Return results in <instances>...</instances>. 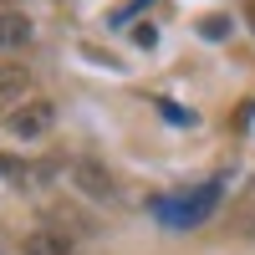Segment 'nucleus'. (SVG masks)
<instances>
[{
	"mask_svg": "<svg viewBox=\"0 0 255 255\" xmlns=\"http://www.w3.org/2000/svg\"><path fill=\"white\" fill-rule=\"evenodd\" d=\"M220 209V184H199V189H179V194L153 199V220L168 230H194Z\"/></svg>",
	"mask_w": 255,
	"mask_h": 255,
	"instance_id": "obj_1",
	"label": "nucleus"
},
{
	"mask_svg": "<svg viewBox=\"0 0 255 255\" xmlns=\"http://www.w3.org/2000/svg\"><path fill=\"white\" fill-rule=\"evenodd\" d=\"M67 184L77 189L82 199H92V204H118V199H123L118 179L108 174V163H97V158H77V163H67Z\"/></svg>",
	"mask_w": 255,
	"mask_h": 255,
	"instance_id": "obj_2",
	"label": "nucleus"
},
{
	"mask_svg": "<svg viewBox=\"0 0 255 255\" xmlns=\"http://www.w3.org/2000/svg\"><path fill=\"white\" fill-rule=\"evenodd\" d=\"M5 128H10V133L15 138H46L51 133V128H56V102H46V97H31V102H20V108L5 118Z\"/></svg>",
	"mask_w": 255,
	"mask_h": 255,
	"instance_id": "obj_3",
	"label": "nucleus"
},
{
	"mask_svg": "<svg viewBox=\"0 0 255 255\" xmlns=\"http://www.w3.org/2000/svg\"><path fill=\"white\" fill-rule=\"evenodd\" d=\"M36 97V77L31 67H20V61H0V118H10L20 102Z\"/></svg>",
	"mask_w": 255,
	"mask_h": 255,
	"instance_id": "obj_4",
	"label": "nucleus"
},
{
	"mask_svg": "<svg viewBox=\"0 0 255 255\" xmlns=\"http://www.w3.org/2000/svg\"><path fill=\"white\" fill-rule=\"evenodd\" d=\"M20 250H26V255H72L77 250V235L61 230V225H36L31 235L20 240Z\"/></svg>",
	"mask_w": 255,
	"mask_h": 255,
	"instance_id": "obj_5",
	"label": "nucleus"
},
{
	"mask_svg": "<svg viewBox=\"0 0 255 255\" xmlns=\"http://www.w3.org/2000/svg\"><path fill=\"white\" fill-rule=\"evenodd\" d=\"M0 179L15 184V189H46V184H51V168L20 163V158H10V153H0Z\"/></svg>",
	"mask_w": 255,
	"mask_h": 255,
	"instance_id": "obj_6",
	"label": "nucleus"
},
{
	"mask_svg": "<svg viewBox=\"0 0 255 255\" xmlns=\"http://www.w3.org/2000/svg\"><path fill=\"white\" fill-rule=\"evenodd\" d=\"M31 41V20L20 10H0V51H15Z\"/></svg>",
	"mask_w": 255,
	"mask_h": 255,
	"instance_id": "obj_7",
	"label": "nucleus"
},
{
	"mask_svg": "<svg viewBox=\"0 0 255 255\" xmlns=\"http://www.w3.org/2000/svg\"><path fill=\"white\" fill-rule=\"evenodd\" d=\"M199 36H204V41H225V36H230V15H204V20H199Z\"/></svg>",
	"mask_w": 255,
	"mask_h": 255,
	"instance_id": "obj_8",
	"label": "nucleus"
},
{
	"mask_svg": "<svg viewBox=\"0 0 255 255\" xmlns=\"http://www.w3.org/2000/svg\"><path fill=\"white\" fill-rule=\"evenodd\" d=\"M158 113H163L168 123H174V128H189V123H194V113H184L179 102H158Z\"/></svg>",
	"mask_w": 255,
	"mask_h": 255,
	"instance_id": "obj_9",
	"label": "nucleus"
},
{
	"mask_svg": "<svg viewBox=\"0 0 255 255\" xmlns=\"http://www.w3.org/2000/svg\"><path fill=\"white\" fill-rule=\"evenodd\" d=\"M245 230H250V240H255V220H250V225H245Z\"/></svg>",
	"mask_w": 255,
	"mask_h": 255,
	"instance_id": "obj_10",
	"label": "nucleus"
}]
</instances>
